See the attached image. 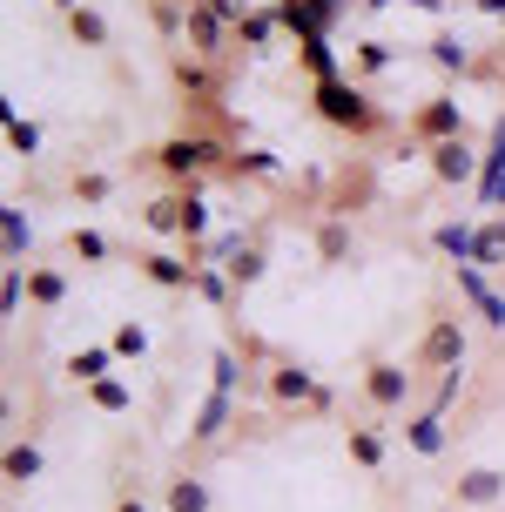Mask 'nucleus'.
Wrapping results in <instances>:
<instances>
[{
    "instance_id": "nucleus-1",
    "label": "nucleus",
    "mask_w": 505,
    "mask_h": 512,
    "mask_svg": "<svg viewBox=\"0 0 505 512\" xmlns=\"http://www.w3.org/2000/svg\"><path fill=\"white\" fill-rule=\"evenodd\" d=\"M310 108H317V122L344 128L351 142H364V135H378V128H384V108L371 102V88H357L351 75H344V81H317V88H310Z\"/></svg>"
},
{
    "instance_id": "nucleus-2",
    "label": "nucleus",
    "mask_w": 505,
    "mask_h": 512,
    "mask_svg": "<svg viewBox=\"0 0 505 512\" xmlns=\"http://www.w3.org/2000/svg\"><path fill=\"white\" fill-rule=\"evenodd\" d=\"M155 169L176 176L182 189H196L209 169H229V149L216 142V135H169V142L155 149Z\"/></svg>"
},
{
    "instance_id": "nucleus-3",
    "label": "nucleus",
    "mask_w": 505,
    "mask_h": 512,
    "mask_svg": "<svg viewBox=\"0 0 505 512\" xmlns=\"http://www.w3.org/2000/svg\"><path fill=\"white\" fill-rule=\"evenodd\" d=\"M404 135L418 142V149H438V142H458L465 135V102L458 95H431L404 115Z\"/></svg>"
},
{
    "instance_id": "nucleus-4",
    "label": "nucleus",
    "mask_w": 505,
    "mask_h": 512,
    "mask_svg": "<svg viewBox=\"0 0 505 512\" xmlns=\"http://www.w3.org/2000/svg\"><path fill=\"white\" fill-rule=\"evenodd\" d=\"M411 371H465V324L458 317H431L425 337H418V351H411Z\"/></svg>"
},
{
    "instance_id": "nucleus-5",
    "label": "nucleus",
    "mask_w": 505,
    "mask_h": 512,
    "mask_svg": "<svg viewBox=\"0 0 505 512\" xmlns=\"http://www.w3.org/2000/svg\"><path fill=\"white\" fill-rule=\"evenodd\" d=\"M182 41H189V54H196V61H223L229 41H236V27H229L209 0H196V7H182Z\"/></svg>"
},
{
    "instance_id": "nucleus-6",
    "label": "nucleus",
    "mask_w": 505,
    "mask_h": 512,
    "mask_svg": "<svg viewBox=\"0 0 505 512\" xmlns=\"http://www.w3.org/2000/svg\"><path fill=\"white\" fill-rule=\"evenodd\" d=\"M411 384H418L411 364H391V358L364 364V398H371V411H404L411 405Z\"/></svg>"
},
{
    "instance_id": "nucleus-7",
    "label": "nucleus",
    "mask_w": 505,
    "mask_h": 512,
    "mask_svg": "<svg viewBox=\"0 0 505 512\" xmlns=\"http://www.w3.org/2000/svg\"><path fill=\"white\" fill-rule=\"evenodd\" d=\"M452 506L458 512H499L505 506V472L499 465H472L452 479Z\"/></svg>"
},
{
    "instance_id": "nucleus-8",
    "label": "nucleus",
    "mask_w": 505,
    "mask_h": 512,
    "mask_svg": "<svg viewBox=\"0 0 505 512\" xmlns=\"http://www.w3.org/2000/svg\"><path fill=\"white\" fill-rule=\"evenodd\" d=\"M425 162H431V182H438V189H465V182H479V162H485V155L458 135V142L425 149Z\"/></svg>"
},
{
    "instance_id": "nucleus-9",
    "label": "nucleus",
    "mask_w": 505,
    "mask_h": 512,
    "mask_svg": "<svg viewBox=\"0 0 505 512\" xmlns=\"http://www.w3.org/2000/svg\"><path fill=\"white\" fill-rule=\"evenodd\" d=\"M176 95L189 108H216V95H223V81H216V61H196V54H176Z\"/></svg>"
},
{
    "instance_id": "nucleus-10",
    "label": "nucleus",
    "mask_w": 505,
    "mask_h": 512,
    "mask_svg": "<svg viewBox=\"0 0 505 512\" xmlns=\"http://www.w3.org/2000/svg\"><path fill=\"white\" fill-rule=\"evenodd\" d=\"M270 398H277V405H310V411H330V391L317 378H310V371H297V364H277V371H270Z\"/></svg>"
},
{
    "instance_id": "nucleus-11",
    "label": "nucleus",
    "mask_w": 505,
    "mask_h": 512,
    "mask_svg": "<svg viewBox=\"0 0 505 512\" xmlns=\"http://www.w3.org/2000/svg\"><path fill=\"white\" fill-rule=\"evenodd\" d=\"M458 297H465V304H479V317L492 324V331H505V297L485 283L479 263H458Z\"/></svg>"
},
{
    "instance_id": "nucleus-12",
    "label": "nucleus",
    "mask_w": 505,
    "mask_h": 512,
    "mask_svg": "<svg viewBox=\"0 0 505 512\" xmlns=\"http://www.w3.org/2000/svg\"><path fill=\"white\" fill-rule=\"evenodd\" d=\"M135 270H142L155 290H196V263H182V256H169V250H142Z\"/></svg>"
},
{
    "instance_id": "nucleus-13",
    "label": "nucleus",
    "mask_w": 505,
    "mask_h": 512,
    "mask_svg": "<svg viewBox=\"0 0 505 512\" xmlns=\"http://www.w3.org/2000/svg\"><path fill=\"white\" fill-rule=\"evenodd\" d=\"M404 445H411L418 459H438V452L452 445V432H445V411H418V418H404Z\"/></svg>"
},
{
    "instance_id": "nucleus-14",
    "label": "nucleus",
    "mask_w": 505,
    "mask_h": 512,
    "mask_svg": "<svg viewBox=\"0 0 505 512\" xmlns=\"http://www.w3.org/2000/svg\"><path fill=\"white\" fill-rule=\"evenodd\" d=\"M344 452H351V465H364V472H384V425H344Z\"/></svg>"
},
{
    "instance_id": "nucleus-15",
    "label": "nucleus",
    "mask_w": 505,
    "mask_h": 512,
    "mask_svg": "<svg viewBox=\"0 0 505 512\" xmlns=\"http://www.w3.org/2000/svg\"><path fill=\"white\" fill-rule=\"evenodd\" d=\"M431 243L452 256V263H472V256H479V223H472V216H452V223L431 230Z\"/></svg>"
},
{
    "instance_id": "nucleus-16",
    "label": "nucleus",
    "mask_w": 505,
    "mask_h": 512,
    "mask_svg": "<svg viewBox=\"0 0 505 512\" xmlns=\"http://www.w3.org/2000/svg\"><path fill=\"white\" fill-rule=\"evenodd\" d=\"M229 411H236V391H209L202 411H196V425H189V438H196V445H216L223 425H229Z\"/></svg>"
},
{
    "instance_id": "nucleus-17",
    "label": "nucleus",
    "mask_w": 505,
    "mask_h": 512,
    "mask_svg": "<svg viewBox=\"0 0 505 512\" xmlns=\"http://www.w3.org/2000/svg\"><path fill=\"white\" fill-rule=\"evenodd\" d=\"M384 68H398V48H391V41H357V48H351V81H357V88L378 81Z\"/></svg>"
},
{
    "instance_id": "nucleus-18",
    "label": "nucleus",
    "mask_w": 505,
    "mask_h": 512,
    "mask_svg": "<svg viewBox=\"0 0 505 512\" xmlns=\"http://www.w3.org/2000/svg\"><path fill=\"white\" fill-rule=\"evenodd\" d=\"M27 297H34L41 310H61V304H68V270H54V263H34V270H27Z\"/></svg>"
},
{
    "instance_id": "nucleus-19",
    "label": "nucleus",
    "mask_w": 505,
    "mask_h": 512,
    "mask_svg": "<svg viewBox=\"0 0 505 512\" xmlns=\"http://www.w3.org/2000/svg\"><path fill=\"white\" fill-rule=\"evenodd\" d=\"M182 209H189V196H155V203H142V230L149 236H182Z\"/></svg>"
},
{
    "instance_id": "nucleus-20",
    "label": "nucleus",
    "mask_w": 505,
    "mask_h": 512,
    "mask_svg": "<svg viewBox=\"0 0 505 512\" xmlns=\"http://www.w3.org/2000/svg\"><path fill=\"white\" fill-rule=\"evenodd\" d=\"M357 203H371V169H364V162L337 176V196H330V216H357Z\"/></svg>"
},
{
    "instance_id": "nucleus-21",
    "label": "nucleus",
    "mask_w": 505,
    "mask_h": 512,
    "mask_svg": "<svg viewBox=\"0 0 505 512\" xmlns=\"http://www.w3.org/2000/svg\"><path fill=\"white\" fill-rule=\"evenodd\" d=\"M499 182H505V115L492 122V142H485V162H479V203H492Z\"/></svg>"
},
{
    "instance_id": "nucleus-22",
    "label": "nucleus",
    "mask_w": 505,
    "mask_h": 512,
    "mask_svg": "<svg viewBox=\"0 0 505 512\" xmlns=\"http://www.w3.org/2000/svg\"><path fill=\"white\" fill-rule=\"evenodd\" d=\"M108 371H115V351H108V344H81L75 358H68V378L75 384H101Z\"/></svg>"
},
{
    "instance_id": "nucleus-23",
    "label": "nucleus",
    "mask_w": 505,
    "mask_h": 512,
    "mask_svg": "<svg viewBox=\"0 0 505 512\" xmlns=\"http://www.w3.org/2000/svg\"><path fill=\"white\" fill-rule=\"evenodd\" d=\"M236 41H243L250 54H263L270 41H277V7H250V14H243V27H236Z\"/></svg>"
},
{
    "instance_id": "nucleus-24",
    "label": "nucleus",
    "mask_w": 505,
    "mask_h": 512,
    "mask_svg": "<svg viewBox=\"0 0 505 512\" xmlns=\"http://www.w3.org/2000/svg\"><path fill=\"white\" fill-rule=\"evenodd\" d=\"M196 297H202V304H216V310H229V304H236V283H229V270H216V263H196Z\"/></svg>"
},
{
    "instance_id": "nucleus-25",
    "label": "nucleus",
    "mask_w": 505,
    "mask_h": 512,
    "mask_svg": "<svg viewBox=\"0 0 505 512\" xmlns=\"http://www.w3.org/2000/svg\"><path fill=\"white\" fill-rule=\"evenodd\" d=\"M431 68H445V75H472V48H465L458 34H431Z\"/></svg>"
},
{
    "instance_id": "nucleus-26",
    "label": "nucleus",
    "mask_w": 505,
    "mask_h": 512,
    "mask_svg": "<svg viewBox=\"0 0 505 512\" xmlns=\"http://www.w3.org/2000/svg\"><path fill=\"white\" fill-rule=\"evenodd\" d=\"M317 256H324V263H344V256H351V223H344V216H324V223H317Z\"/></svg>"
},
{
    "instance_id": "nucleus-27",
    "label": "nucleus",
    "mask_w": 505,
    "mask_h": 512,
    "mask_svg": "<svg viewBox=\"0 0 505 512\" xmlns=\"http://www.w3.org/2000/svg\"><path fill=\"white\" fill-rule=\"evenodd\" d=\"M0 472H7V486H27V479H41V445H7Z\"/></svg>"
},
{
    "instance_id": "nucleus-28",
    "label": "nucleus",
    "mask_w": 505,
    "mask_h": 512,
    "mask_svg": "<svg viewBox=\"0 0 505 512\" xmlns=\"http://www.w3.org/2000/svg\"><path fill=\"white\" fill-rule=\"evenodd\" d=\"M479 270H505V216L479 223V256H472Z\"/></svg>"
},
{
    "instance_id": "nucleus-29",
    "label": "nucleus",
    "mask_w": 505,
    "mask_h": 512,
    "mask_svg": "<svg viewBox=\"0 0 505 512\" xmlns=\"http://www.w3.org/2000/svg\"><path fill=\"white\" fill-rule=\"evenodd\" d=\"M68 34H75L81 48H108V14H95V7H75V14H68Z\"/></svg>"
},
{
    "instance_id": "nucleus-30",
    "label": "nucleus",
    "mask_w": 505,
    "mask_h": 512,
    "mask_svg": "<svg viewBox=\"0 0 505 512\" xmlns=\"http://www.w3.org/2000/svg\"><path fill=\"white\" fill-rule=\"evenodd\" d=\"M182 196H189V209H182V243H189V256L202 250V236H209V223H216V216H209V203H202L196 189H182Z\"/></svg>"
},
{
    "instance_id": "nucleus-31",
    "label": "nucleus",
    "mask_w": 505,
    "mask_h": 512,
    "mask_svg": "<svg viewBox=\"0 0 505 512\" xmlns=\"http://www.w3.org/2000/svg\"><path fill=\"white\" fill-rule=\"evenodd\" d=\"M223 270H229V283H236V290H250V283H263V270H270V256H263V250L250 243V250H236V256H229Z\"/></svg>"
},
{
    "instance_id": "nucleus-32",
    "label": "nucleus",
    "mask_w": 505,
    "mask_h": 512,
    "mask_svg": "<svg viewBox=\"0 0 505 512\" xmlns=\"http://www.w3.org/2000/svg\"><path fill=\"white\" fill-rule=\"evenodd\" d=\"M223 176H283V155H270V149H243V155H229Z\"/></svg>"
},
{
    "instance_id": "nucleus-33",
    "label": "nucleus",
    "mask_w": 505,
    "mask_h": 512,
    "mask_svg": "<svg viewBox=\"0 0 505 512\" xmlns=\"http://www.w3.org/2000/svg\"><path fill=\"white\" fill-rule=\"evenodd\" d=\"M169 512H209V486H202V479H189V472H182V479H169Z\"/></svg>"
},
{
    "instance_id": "nucleus-34",
    "label": "nucleus",
    "mask_w": 505,
    "mask_h": 512,
    "mask_svg": "<svg viewBox=\"0 0 505 512\" xmlns=\"http://www.w3.org/2000/svg\"><path fill=\"white\" fill-rule=\"evenodd\" d=\"M68 256H81V263H108L115 243H108L101 230H68Z\"/></svg>"
},
{
    "instance_id": "nucleus-35",
    "label": "nucleus",
    "mask_w": 505,
    "mask_h": 512,
    "mask_svg": "<svg viewBox=\"0 0 505 512\" xmlns=\"http://www.w3.org/2000/svg\"><path fill=\"white\" fill-rule=\"evenodd\" d=\"M108 196H115V182L101 176V169H81V176H75V203L101 209V203H108Z\"/></svg>"
},
{
    "instance_id": "nucleus-36",
    "label": "nucleus",
    "mask_w": 505,
    "mask_h": 512,
    "mask_svg": "<svg viewBox=\"0 0 505 512\" xmlns=\"http://www.w3.org/2000/svg\"><path fill=\"white\" fill-rule=\"evenodd\" d=\"M0 230H7V270H21V250H27V223H21V209H0Z\"/></svg>"
},
{
    "instance_id": "nucleus-37",
    "label": "nucleus",
    "mask_w": 505,
    "mask_h": 512,
    "mask_svg": "<svg viewBox=\"0 0 505 512\" xmlns=\"http://www.w3.org/2000/svg\"><path fill=\"white\" fill-rule=\"evenodd\" d=\"M108 351H115V358H142V351H149V331H142V324H135V317H128L122 331L108 337Z\"/></svg>"
},
{
    "instance_id": "nucleus-38",
    "label": "nucleus",
    "mask_w": 505,
    "mask_h": 512,
    "mask_svg": "<svg viewBox=\"0 0 505 512\" xmlns=\"http://www.w3.org/2000/svg\"><path fill=\"white\" fill-rule=\"evenodd\" d=\"M7 149H14V155H34V149H41V128L21 122L14 108H7Z\"/></svg>"
},
{
    "instance_id": "nucleus-39",
    "label": "nucleus",
    "mask_w": 505,
    "mask_h": 512,
    "mask_svg": "<svg viewBox=\"0 0 505 512\" xmlns=\"http://www.w3.org/2000/svg\"><path fill=\"white\" fill-rule=\"evenodd\" d=\"M88 398H95L101 411H128L135 398H128V384L122 378H101V384H88Z\"/></svg>"
},
{
    "instance_id": "nucleus-40",
    "label": "nucleus",
    "mask_w": 505,
    "mask_h": 512,
    "mask_svg": "<svg viewBox=\"0 0 505 512\" xmlns=\"http://www.w3.org/2000/svg\"><path fill=\"white\" fill-rule=\"evenodd\" d=\"M303 7L317 14V27H324V34H330V21H337V14H351V0H303Z\"/></svg>"
},
{
    "instance_id": "nucleus-41",
    "label": "nucleus",
    "mask_w": 505,
    "mask_h": 512,
    "mask_svg": "<svg viewBox=\"0 0 505 512\" xmlns=\"http://www.w3.org/2000/svg\"><path fill=\"white\" fill-rule=\"evenodd\" d=\"M216 391H236V358L229 351H216Z\"/></svg>"
},
{
    "instance_id": "nucleus-42",
    "label": "nucleus",
    "mask_w": 505,
    "mask_h": 512,
    "mask_svg": "<svg viewBox=\"0 0 505 512\" xmlns=\"http://www.w3.org/2000/svg\"><path fill=\"white\" fill-rule=\"evenodd\" d=\"M209 7H216L229 27H243V14H250V0H209Z\"/></svg>"
},
{
    "instance_id": "nucleus-43",
    "label": "nucleus",
    "mask_w": 505,
    "mask_h": 512,
    "mask_svg": "<svg viewBox=\"0 0 505 512\" xmlns=\"http://www.w3.org/2000/svg\"><path fill=\"white\" fill-rule=\"evenodd\" d=\"M479 14H492V21H505V0H472Z\"/></svg>"
},
{
    "instance_id": "nucleus-44",
    "label": "nucleus",
    "mask_w": 505,
    "mask_h": 512,
    "mask_svg": "<svg viewBox=\"0 0 505 512\" xmlns=\"http://www.w3.org/2000/svg\"><path fill=\"white\" fill-rule=\"evenodd\" d=\"M115 512H149V506H142L135 492H122V499H115Z\"/></svg>"
},
{
    "instance_id": "nucleus-45",
    "label": "nucleus",
    "mask_w": 505,
    "mask_h": 512,
    "mask_svg": "<svg viewBox=\"0 0 505 512\" xmlns=\"http://www.w3.org/2000/svg\"><path fill=\"white\" fill-rule=\"evenodd\" d=\"M357 7H371V14H378V7H391V0H357Z\"/></svg>"
},
{
    "instance_id": "nucleus-46",
    "label": "nucleus",
    "mask_w": 505,
    "mask_h": 512,
    "mask_svg": "<svg viewBox=\"0 0 505 512\" xmlns=\"http://www.w3.org/2000/svg\"><path fill=\"white\" fill-rule=\"evenodd\" d=\"M54 7H61V14H75V7H81V0H54Z\"/></svg>"
},
{
    "instance_id": "nucleus-47",
    "label": "nucleus",
    "mask_w": 505,
    "mask_h": 512,
    "mask_svg": "<svg viewBox=\"0 0 505 512\" xmlns=\"http://www.w3.org/2000/svg\"><path fill=\"white\" fill-rule=\"evenodd\" d=\"M176 7H182V0H176Z\"/></svg>"
}]
</instances>
